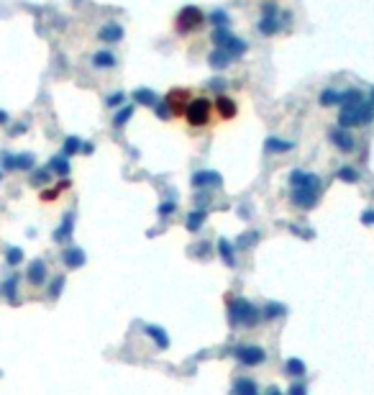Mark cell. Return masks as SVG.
Masks as SVG:
<instances>
[{"instance_id":"1","label":"cell","mask_w":374,"mask_h":395,"mask_svg":"<svg viewBox=\"0 0 374 395\" xmlns=\"http://www.w3.org/2000/svg\"><path fill=\"white\" fill-rule=\"evenodd\" d=\"M289 182V203L300 211H313L320 201V192H323V182L315 172L308 170H289L287 175Z\"/></svg>"},{"instance_id":"2","label":"cell","mask_w":374,"mask_h":395,"mask_svg":"<svg viewBox=\"0 0 374 395\" xmlns=\"http://www.w3.org/2000/svg\"><path fill=\"white\" fill-rule=\"evenodd\" d=\"M339 126L341 129H361L374 121V105L366 100V95L356 88L344 90V103L339 105Z\"/></svg>"},{"instance_id":"3","label":"cell","mask_w":374,"mask_h":395,"mask_svg":"<svg viewBox=\"0 0 374 395\" xmlns=\"http://www.w3.org/2000/svg\"><path fill=\"white\" fill-rule=\"evenodd\" d=\"M226 305H228V324L233 329H254L262 321V310L246 298L226 295Z\"/></svg>"},{"instance_id":"4","label":"cell","mask_w":374,"mask_h":395,"mask_svg":"<svg viewBox=\"0 0 374 395\" xmlns=\"http://www.w3.org/2000/svg\"><path fill=\"white\" fill-rule=\"evenodd\" d=\"M211 42H213V47L223 49L231 59H238V57H243L248 52V44L243 42L241 36L231 33V28H213L211 31Z\"/></svg>"},{"instance_id":"5","label":"cell","mask_w":374,"mask_h":395,"mask_svg":"<svg viewBox=\"0 0 374 395\" xmlns=\"http://www.w3.org/2000/svg\"><path fill=\"white\" fill-rule=\"evenodd\" d=\"M185 121L192 126V129H202L213 121V100L207 98H190L187 108H185Z\"/></svg>"},{"instance_id":"6","label":"cell","mask_w":374,"mask_h":395,"mask_svg":"<svg viewBox=\"0 0 374 395\" xmlns=\"http://www.w3.org/2000/svg\"><path fill=\"white\" fill-rule=\"evenodd\" d=\"M202 23H205V13H202L197 6H185V8L177 13V18H175V28H177L180 36H187V33L197 31Z\"/></svg>"},{"instance_id":"7","label":"cell","mask_w":374,"mask_h":395,"mask_svg":"<svg viewBox=\"0 0 374 395\" xmlns=\"http://www.w3.org/2000/svg\"><path fill=\"white\" fill-rule=\"evenodd\" d=\"M233 357L246 367H259L267 360V351L262 346H257V344H241V346L233 349Z\"/></svg>"},{"instance_id":"8","label":"cell","mask_w":374,"mask_h":395,"mask_svg":"<svg viewBox=\"0 0 374 395\" xmlns=\"http://www.w3.org/2000/svg\"><path fill=\"white\" fill-rule=\"evenodd\" d=\"M161 100L167 103L172 118H180V115H185V108H187V103H190V90H185V88H175V90H170L167 95H164Z\"/></svg>"},{"instance_id":"9","label":"cell","mask_w":374,"mask_h":395,"mask_svg":"<svg viewBox=\"0 0 374 395\" xmlns=\"http://www.w3.org/2000/svg\"><path fill=\"white\" fill-rule=\"evenodd\" d=\"M328 139H330V144H334L339 151H344V154H351L356 149V139H354V134L349 129H341V126L330 129L328 131Z\"/></svg>"},{"instance_id":"10","label":"cell","mask_w":374,"mask_h":395,"mask_svg":"<svg viewBox=\"0 0 374 395\" xmlns=\"http://www.w3.org/2000/svg\"><path fill=\"white\" fill-rule=\"evenodd\" d=\"M287 21H289V11H282V13H277V16H262L259 23H257V28H259L262 36H274V33L282 31V26H284Z\"/></svg>"},{"instance_id":"11","label":"cell","mask_w":374,"mask_h":395,"mask_svg":"<svg viewBox=\"0 0 374 395\" xmlns=\"http://www.w3.org/2000/svg\"><path fill=\"white\" fill-rule=\"evenodd\" d=\"M213 108H216V113L223 118V121H231V118H236V113H238V105H236V100H233V98H228L226 93L216 95V100H213Z\"/></svg>"},{"instance_id":"12","label":"cell","mask_w":374,"mask_h":395,"mask_svg":"<svg viewBox=\"0 0 374 395\" xmlns=\"http://www.w3.org/2000/svg\"><path fill=\"white\" fill-rule=\"evenodd\" d=\"M221 182H223L221 175L213 172V170H200V172H195V175L190 177V185H192L195 190H200V187H218Z\"/></svg>"},{"instance_id":"13","label":"cell","mask_w":374,"mask_h":395,"mask_svg":"<svg viewBox=\"0 0 374 395\" xmlns=\"http://www.w3.org/2000/svg\"><path fill=\"white\" fill-rule=\"evenodd\" d=\"M90 62H93L95 69H113V67L118 64V59H115V54H113L110 49H100V52H95V54L90 57Z\"/></svg>"},{"instance_id":"14","label":"cell","mask_w":374,"mask_h":395,"mask_svg":"<svg viewBox=\"0 0 374 395\" xmlns=\"http://www.w3.org/2000/svg\"><path fill=\"white\" fill-rule=\"evenodd\" d=\"M293 149H295V141H284L279 136H267V141H264L267 154H284V151H293Z\"/></svg>"},{"instance_id":"15","label":"cell","mask_w":374,"mask_h":395,"mask_svg":"<svg viewBox=\"0 0 374 395\" xmlns=\"http://www.w3.org/2000/svg\"><path fill=\"white\" fill-rule=\"evenodd\" d=\"M98 38H100V42H105V44H118L120 38H123V26H118V23H105V26L98 31Z\"/></svg>"},{"instance_id":"16","label":"cell","mask_w":374,"mask_h":395,"mask_svg":"<svg viewBox=\"0 0 374 395\" xmlns=\"http://www.w3.org/2000/svg\"><path fill=\"white\" fill-rule=\"evenodd\" d=\"M131 98H134V105H146V108H154V105L161 100V98H159L154 90H149V88H139V90H134Z\"/></svg>"},{"instance_id":"17","label":"cell","mask_w":374,"mask_h":395,"mask_svg":"<svg viewBox=\"0 0 374 395\" xmlns=\"http://www.w3.org/2000/svg\"><path fill=\"white\" fill-rule=\"evenodd\" d=\"M318 103H320L323 108H334V105H341V103H344V90H336V88H325V90H320V95H318Z\"/></svg>"},{"instance_id":"18","label":"cell","mask_w":374,"mask_h":395,"mask_svg":"<svg viewBox=\"0 0 374 395\" xmlns=\"http://www.w3.org/2000/svg\"><path fill=\"white\" fill-rule=\"evenodd\" d=\"M231 395H259V387H257V382H254L252 377H238V380L233 382Z\"/></svg>"},{"instance_id":"19","label":"cell","mask_w":374,"mask_h":395,"mask_svg":"<svg viewBox=\"0 0 374 395\" xmlns=\"http://www.w3.org/2000/svg\"><path fill=\"white\" fill-rule=\"evenodd\" d=\"M134 113H136V105L134 103H126V105H120L118 110H115V115H113V126L115 129H123L131 118H134Z\"/></svg>"},{"instance_id":"20","label":"cell","mask_w":374,"mask_h":395,"mask_svg":"<svg viewBox=\"0 0 374 395\" xmlns=\"http://www.w3.org/2000/svg\"><path fill=\"white\" fill-rule=\"evenodd\" d=\"M231 62H233V59H231L223 49H218V47H213V52L207 54V64H211V69H218V72H221V69H226Z\"/></svg>"},{"instance_id":"21","label":"cell","mask_w":374,"mask_h":395,"mask_svg":"<svg viewBox=\"0 0 374 395\" xmlns=\"http://www.w3.org/2000/svg\"><path fill=\"white\" fill-rule=\"evenodd\" d=\"M47 280V264L41 262V259H36L31 267H28V283L31 285H41Z\"/></svg>"},{"instance_id":"22","label":"cell","mask_w":374,"mask_h":395,"mask_svg":"<svg viewBox=\"0 0 374 395\" xmlns=\"http://www.w3.org/2000/svg\"><path fill=\"white\" fill-rule=\"evenodd\" d=\"M62 262H64L69 269H74V267H82V264H85V252H82V249H77V247H72V249H67V252L62 254Z\"/></svg>"},{"instance_id":"23","label":"cell","mask_w":374,"mask_h":395,"mask_svg":"<svg viewBox=\"0 0 374 395\" xmlns=\"http://www.w3.org/2000/svg\"><path fill=\"white\" fill-rule=\"evenodd\" d=\"M72 228H74V216L67 213V216L62 218V226L54 231V242H67L69 236H72Z\"/></svg>"},{"instance_id":"24","label":"cell","mask_w":374,"mask_h":395,"mask_svg":"<svg viewBox=\"0 0 374 395\" xmlns=\"http://www.w3.org/2000/svg\"><path fill=\"white\" fill-rule=\"evenodd\" d=\"M218 254H221V259H223L228 267L236 264V249H233V244H231L228 239H218Z\"/></svg>"},{"instance_id":"25","label":"cell","mask_w":374,"mask_h":395,"mask_svg":"<svg viewBox=\"0 0 374 395\" xmlns=\"http://www.w3.org/2000/svg\"><path fill=\"white\" fill-rule=\"evenodd\" d=\"M144 331H146V336H151V339H154V344H156L159 349H167V346H170V336L164 334L159 326H149V324H146V326H144Z\"/></svg>"},{"instance_id":"26","label":"cell","mask_w":374,"mask_h":395,"mask_svg":"<svg viewBox=\"0 0 374 395\" xmlns=\"http://www.w3.org/2000/svg\"><path fill=\"white\" fill-rule=\"evenodd\" d=\"M205 218H207V213H205V211H190V213H187V218H185V228L195 233V231H200V226L205 223Z\"/></svg>"},{"instance_id":"27","label":"cell","mask_w":374,"mask_h":395,"mask_svg":"<svg viewBox=\"0 0 374 395\" xmlns=\"http://www.w3.org/2000/svg\"><path fill=\"white\" fill-rule=\"evenodd\" d=\"M49 170H54L59 177H67V175H69V162H67V156H64V154H57V156H52Z\"/></svg>"},{"instance_id":"28","label":"cell","mask_w":374,"mask_h":395,"mask_svg":"<svg viewBox=\"0 0 374 395\" xmlns=\"http://www.w3.org/2000/svg\"><path fill=\"white\" fill-rule=\"evenodd\" d=\"M207 21H211L213 28H228V26H231V16H228L226 11H221V8L207 16Z\"/></svg>"},{"instance_id":"29","label":"cell","mask_w":374,"mask_h":395,"mask_svg":"<svg viewBox=\"0 0 374 395\" xmlns=\"http://www.w3.org/2000/svg\"><path fill=\"white\" fill-rule=\"evenodd\" d=\"M336 177H339L341 182L354 185V182H359V170H356V167H339V170H336Z\"/></svg>"},{"instance_id":"30","label":"cell","mask_w":374,"mask_h":395,"mask_svg":"<svg viewBox=\"0 0 374 395\" xmlns=\"http://www.w3.org/2000/svg\"><path fill=\"white\" fill-rule=\"evenodd\" d=\"M79 149H82V141H79V136H67V139H64V149H62V154L67 156V160H69V156H74Z\"/></svg>"},{"instance_id":"31","label":"cell","mask_w":374,"mask_h":395,"mask_svg":"<svg viewBox=\"0 0 374 395\" xmlns=\"http://www.w3.org/2000/svg\"><path fill=\"white\" fill-rule=\"evenodd\" d=\"M284 370H287V375H293V377H303L305 375V365L300 360H287Z\"/></svg>"},{"instance_id":"32","label":"cell","mask_w":374,"mask_h":395,"mask_svg":"<svg viewBox=\"0 0 374 395\" xmlns=\"http://www.w3.org/2000/svg\"><path fill=\"white\" fill-rule=\"evenodd\" d=\"M33 162H36V160H33V154H28V151H26V154H18V156H16V170L26 172V170L33 167Z\"/></svg>"},{"instance_id":"33","label":"cell","mask_w":374,"mask_h":395,"mask_svg":"<svg viewBox=\"0 0 374 395\" xmlns=\"http://www.w3.org/2000/svg\"><path fill=\"white\" fill-rule=\"evenodd\" d=\"M279 315H284V305L269 303V305L264 308V315H262V319H264V321H274V319H279Z\"/></svg>"},{"instance_id":"34","label":"cell","mask_w":374,"mask_h":395,"mask_svg":"<svg viewBox=\"0 0 374 395\" xmlns=\"http://www.w3.org/2000/svg\"><path fill=\"white\" fill-rule=\"evenodd\" d=\"M105 105H108V108H120V105H126V93H120V90L110 93V95L105 98Z\"/></svg>"},{"instance_id":"35","label":"cell","mask_w":374,"mask_h":395,"mask_svg":"<svg viewBox=\"0 0 374 395\" xmlns=\"http://www.w3.org/2000/svg\"><path fill=\"white\" fill-rule=\"evenodd\" d=\"M175 211H177V203H175V201H164V203H159V211H156V213H159V218H167V216H172Z\"/></svg>"},{"instance_id":"36","label":"cell","mask_w":374,"mask_h":395,"mask_svg":"<svg viewBox=\"0 0 374 395\" xmlns=\"http://www.w3.org/2000/svg\"><path fill=\"white\" fill-rule=\"evenodd\" d=\"M49 180H52V170H49V167H47V170H38V172L31 177V182H33V185H47Z\"/></svg>"},{"instance_id":"37","label":"cell","mask_w":374,"mask_h":395,"mask_svg":"<svg viewBox=\"0 0 374 395\" xmlns=\"http://www.w3.org/2000/svg\"><path fill=\"white\" fill-rule=\"evenodd\" d=\"M154 110H156V115L161 118V121H170V118H172V113H170V108H167V103H164V100H159L154 105Z\"/></svg>"},{"instance_id":"38","label":"cell","mask_w":374,"mask_h":395,"mask_svg":"<svg viewBox=\"0 0 374 395\" xmlns=\"http://www.w3.org/2000/svg\"><path fill=\"white\" fill-rule=\"evenodd\" d=\"M207 88H211L216 95H221L223 88H226V80H223V77H213V80H207Z\"/></svg>"},{"instance_id":"39","label":"cell","mask_w":374,"mask_h":395,"mask_svg":"<svg viewBox=\"0 0 374 395\" xmlns=\"http://www.w3.org/2000/svg\"><path fill=\"white\" fill-rule=\"evenodd\" d=\"M305 392H308L305 382H300V380H293V385H289V392H287V395H305Z\"/></svg>"},{"instance_id":"40","label":"cell","mask_w":374,"mask_h":395,"mask_svg":"<svg viewBox=\"0 0 374 395\" xmlns=\"http://www.w3.org/2000/svg\"><path fill=\"white\" fill-rule=\"evenodd\" d=\"M277 3L274 0H267V3H262V16H277Z\"/></svg>"},{"instance_id":"41","label":"cell","mask_w":374,"mask_h":395,"mask_svg":"<svg viewBox=\"0 0 374 395\" xmlns=\"http://www.w3.org/2000/svg\"><path fill=\"white\" fill-rule=\"evenodd\" d=\"M21 259H23V252H21V249H16V247L8 249V262H11V264H18Z\"/></svg>"},{"instance_id":"42","label":"cell","mask_w":374,"mask_h":395,"mask_svg":"<svg viewBox=\"0 0 374 395\" xmlns=\"http://www.w3.org/2000/svg\"><path fill=\"white\" fill-rule=\"evenodd\" d=\"M257 236H259L257 231H254V233H243V236H241V239H238V247H248V244H252V242H257Z\"/></svg>"},{"instance_id":"43","label":"cell","mask_w":374,"mask_h":395,"mask_svg":"<svg viewBox=\"0 0 374 395\" xmlns=\"http://www.w3.org/2000/svg\"><path fill=\"white\" fill-rule=\"evenodd\" d=\"M57 195H59V187H57V190H44V192H41V201H44V203H52V201H57Z\"/></svg>"},{"instance_id":"44","label":"cell","mask_w":374,"mask_h":395,"mask_svg":"<svg viewBox=\"0 0 374 395\" xmlns=\"http://www.w3.org/2000/svg\"><path fill=\"white\" fill-rule=\"evenodd\" d=\"M361 223H364V226H371V223H374V208H366V211L361 213Z\"/></svg>"},{"instance_id":"45","label":"cell","mask_w":374,"mask_h":395,"mask_svg":"<svg viewBox=\"0 0 374 395\" xmlns=\"http://www.w3.org/2000/svg\"><path fill=\"white\" fill-rule=\"evenodd\" d=\"M62 283H64V278H57V283H54V288H52V295H57V293L62 290Z\"/></svg>"},{"instance_id":"46","label":"cell","mask_w":374,"mask_h":395,"mask_svg":"<svg viewBox=\"0 0 374 395\" xmlns=\"http://www.w3.org/2000/svg\"><path fill=\"white\" fill-rule=\"evenodd\" d=\"M264 395H282V390L272 385V387H267V392H264Z\"/></svg>"},{"instance_id":"47","label":"cell","mask_w":374,"mask_h":395,"mask_svg":"<svg viewBox=\"0 0 374 395\" xmlns=\"http://www.w3.org/2000/svg\"><path fill=\"white\" fill-rule=\"evenodd\" d=\"M93 149H95L93 144H82V149H79V151H82V154H93Z\"/></svg>"},{"instance_id":"48","label":"cell","mask_w":374,"mask_h":395,"mask_svg":"<svg viewBox=\"0 0 374 395\" xmlns=\"http://www.w3.org/2000/svg\"><path fill=\"white\" fill-rule=\"evenodd\" d=\"M11 121V118H8V113L6 110H0V126H3V124H8Z\"/></svg>"},{"instance_id":"49","label":"cell","mask_w":374,"mask_h":395,"mask_svg":"<svg viewBox=\"0 0 374 395\" xmlns=\"http://www.w3.org/2000/svg\"><path fill=\"white\" fill-rule=\"evenodd\" d=\"M21 131H26V124H16L13 126V134H21Z\"/></svg>"},{"instance_id":"50","label":"cell","mask_w":374,"mask_h":395,"mask_svg":"<svg viewBox=\"0 0 374 395\" xmlns=\"http://www.w3.org/2000/svg\"><path fill=\"white\" fill-rule=\"evenodd\" d=\"M369 95H371V98H369V103L374 105V88H371V93H369Z\"/></svg>"},{"instance_id":"51","label":"cell","mask_w":374,"mask_h":395,"mask_svg":"<svg viewBox=\"0 0 374 395\" xmlns=\"http://www.w3.org/2000/svg\"><path fill=\"white\" fill-rule=\"evenodd\" d=\"M0 180H3V172H0Z\"/></svg>"}]
</instances>
